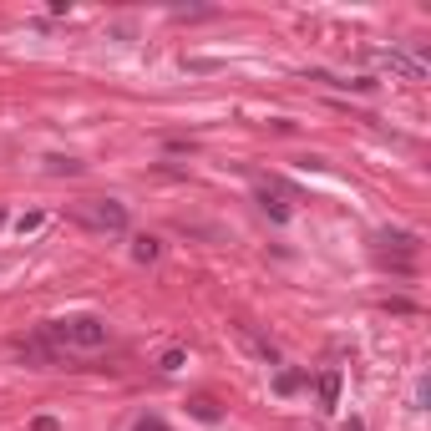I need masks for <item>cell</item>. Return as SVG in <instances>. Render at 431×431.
<instances>
[{"mask_svg": "<svg viewBox=\"0 0 431 431\" xmlns=\"http://www.w3.org/2000/svg\"><path fill=\"white\" fill-rule=\"evenodd\" d=\"M41 340H51L56 350H102L107 345V320L97 315H71V320H51L46 330H41Z\"/></svg>", "mask_w": 431, "mask_h": 431, "instance_id": "cell-1", "label": "cell"}, {"mask_svg": "<svg viewBox=\"0 0 431 431\" xmlns=\"http://www.w3.org/2000/svg\"><path fill=\"white\" fill-rule=\"evenodd\" d=\"M76 219L92 224V228H107V233H122L127 228V203H117V198H92V203L76 208Z\"/></svg>", "mask_w": 431, "mask_h": 431, "instance_id": "cell-2", "label": "cell"}, {"mask_svg": "<svg viewBox=\"0 0 431 431\" xmlns=\"http://www.w3.org/2000/svg\"><path fill=\"white\" fill-rule=\"evenodd\" d=\"M376 61H381L391 76H401V81H426V71H431V67H426V51H416V56H406V51H381Z\"/></svg>", "mask_w": 431, "mask_h": 431, "instance_id": "cell-3", "label": "cell"}, {"mask_svg": "<svg viewBox=\"0 0 431 431\" xmlns=\"http://www.w3.org/2000/svg\"><path fill=\"white\" fill-rule=\"evenodd\" d=\"M15 355H20V360H31V365H61V350H56L51 340H41V335H36V340H20V345H15Z\"/></svg>", "mask_w": 431, "mask_h": 431, "instance_id": "cell-4", "label": "cell"}, {"mask_svg": "<svg viewBox=\"0 0 431 431\" xmlns=\"http://www.w3.org/2000/svg\"><path fill=\"white\" fill-rule=\"evenodd\" d=\"M233 335H239V340L249 345V350H254L259 360H264V365H279V350H274V345H269L264 335H254V325H233Z\"/></svg>", "mask_w": 431, "mask_h": 431, "instance_id": "cell-5", "label": "cell"}, {"mask_svg": "<svg viewBox=\"0 0 431 431\" xmlns=\"http://www.w3.org/2000/svg\"><path fill=\"white\" fill-rule=\"evenodd\" d=\"M315 401H320V411H335L340 406V371H325L315 381Z\"/></svg>", "mask_w": 431, "mask_h": 431, "instance_id": "cell-6", "label": "cell"}, {"mask_svg": "<svg viewBox=\"0 0 431 431\" xmlns=\"http://www.w3.org/2000/svg\"><path fill=\"white\" fill-rule=\"evenodd\" d=\"M188 411L198 416V421H208V426H213V421L224 416V411H219V401H213V396H193V401H188Z\"/></svg>", "mask_w": 431, "mask_h": 431, "instance_id": "cell-7", "label": "cell"}, {"mask_svg": "<svg viewBox=\"0 0 431 431\" xmlns=\"http://www.w3.org/2000/svg\"><path fill=\"white\" fill-rule=\"evenodd\" d=\"M158 254H163V244L153 239V233H142V239H132V259H137V264H153Z\"/></svg>", "mask_w": 431, "mask_h": 431, "instance_id": "cell-8", "label": "cell"}, {"mask_svg": "<svg viewBox=\"0 0 431 431\" xmlns=\"http://www.w3.org/2000/svg\"><path fill=\"white\" fill-rule=\"evenodd\" d=\"M299 385H305V371H289V365H285V371L274 376V391H279V396H294Z\"/></svg>", "mask_w": 431, "mask_h": 431, "instance_id": "cell-9", "label": "cell"}, {"mask_svg": "<svg viewBox=\"0 0 431 431\" xmlns=\"http://www.w3.org/2000/svg\"><path fill=\"white\" fill-rule=\"evenodd\" d=\"M183 365H188V350H178V345L158 355V371H167V376H172V371H183Z\"/></svg>", "mask_w": 431, "mask_h": 431, "instance_id": "cell-10", "label": "cell"}, {"mask_svg": "<svg viewBox=\"0 0 431 431\" xmlns=\"http://www.w3.org/2000/svg\"><path fill=\"white\" fill-rule=\"evenodd\" d=\"M46 172H56V178H61V172H67V178H76L81 163H76V158H46Z\"/></svg>", "mask_w": 431, "mask_h": 431, "instance_id": "cell-11", "label": "cell"}, {"mask_svg": "<svg viewBox=\"0 0 431 431\" xmlns=\"http://www.w3.org/2000/svg\"><path fill=\"white\" fill-rule=\"evenodd\" d=\"M41 224H46V213H20V219H15V228H20V233H36Z\"/></svg>", "mask_w": 431, "mask_h": 431, "instance_id": "cell-12", "label": "cell"}, {"mask_svg": "<svg viewBox=\"0 0 431 431\" xmlns=\"http://www.w3.org/2000/svg\"><path fill=\"white\" fill-rule=\"evenodd\" d=\"M132 431H172V426H167V421H163V416H142V421H137V426H132Z\"/></svg>", "mask_w": 431, "mask_h": 431, "instance_id": "cell-13", "label": "cell"}, {"mask_svg": "<svg viewBox=\"0 0 431 431\" xmlns=\"http://www.w3.org/2000/svg\"><path fill=\"white\" fill-rule=\"evenodd\" d=\"M31 431H61V421H56V416H36Z\"/></svg>", "mask_w": 431, "mask_h": 431, "instance_id": "cell-14", "label": "cell"}, {"mask_svg": "<svg viewBox=\"0 0 431 431\" xmlns=\"http://www.w3.org/2000/svg\"><path fill=\"white\" fill-rule=\"evenodd\" d=\"M345 431H365V421H360V416H350V421H345Z\"/></svg>", "mask_w": 431, "mask_h": 431, "instance_id": "cell-15", "label": "cell"}, {"mask_svg": "<svg viewBox=\"0 0 431 431\" xmlns=\"http://www.w3.org/2000/svg\"><path fill=\"white\" fill-rule=\"evenodd\" d=\"M0 224H6V213H0Z\"/></svg>", "mask_w": 431, "mask_h": 431, "instance_id": "cell-16", "label": "cell"}]
</instances>
